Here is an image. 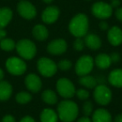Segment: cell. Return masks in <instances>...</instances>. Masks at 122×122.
<instances>
[{"label":"cell","mask_w":122,"mask_h":122,"mask_svg":"<svg viewBox=\"0 0 122 122\" xmlns=\"http://www.w3.org/2000/svg\"><path fill=\"white\" fill-rule=\"evenodd\" d=\"M57 114L60 120L63 122H73L79 115V107L72 100H65L58 105Z\"/></svg>","instance_id":"6da1fadb"},{"label":"cell","mask_w":122,"mask_h":122,"mask_svg":"<svg viewBox=\"0 0 122 122\" xmlns=\"http://www.w3.org/2000/svg\"><path fill=\"white\" fill-rule=\"evenodd\" d=\"M89 29V20L85 14H79L70 20L69 30L75 38H82L87 34Z\"/></svg>","instance_id":"7a4b0ae2"},{"label":"cell","mask_w":122,"mask_h":122,"mask_svg":"<svg viewBox=\"0 0 122 122\" xmlns=\"http://www.w3.org/2000/svg\"><path fill=\"white\" fill-rule=\"evenodd\" d=\"M18 54L24 59H32L37 53V48L34 42L27 39H21L16 44L15 47Z\"/></svg>","instance_id":"3957f363"},{"label":"cell","mask_w":122,"mask_h":122,"mask_svg":"<svg viewBox=\"0 0 122 122\" xmlns=\"http://www.w3.org/2000/svg\"><path fill=\"white\" fill-rule=\"evenodd\" d=\"M37 68L40 75L46 78L54 76L58 70L57 65L54 63V61L46 57L40 58L38 60Z\"/></svg>","instance_id":"277c9868"},{"label":"cell","mask_w":122,"mask_h":122,"mask_svg":"<svg viewBox=\"0 0 122 122\" xmlns=\"http://www.w3.org/2000/svg\"><path fill=\"white\" fill-rule=\"evenodd\" d=\"M7 70L14 75H22L27 70V65L22 59L18 57H11L7 59L5 64Z\"/></svg>","instance_id":"5b68a950"},{"label":"cell","mask_w":122,"mask_h":122,"mask_svg":"<svg viewBox=\"0 0 122 122\" xmlns=\"http://www.w3.org/2000/svg\"><path fill=\"white\" fill-rule=\"evenodd\" d=\"M56 90L60 96L65 99H70L75 95V88L71 80L61 78L56 83Z\"/></svg>","instance_id":"8992f818"},{"label":"cell","mask_w":122,"mask_h":122,"mask_svg":"<svg viewBox=\"0 0 122 122\" xmlns=\"http://www.w3.org/2000/svg\"><path fill=\"white\" fill-rule=\"evenodd\" d=\"M95 65L93 58L90 55H83L77 60L75 65V73L79 76L89 75L92 71Z\"/></svg>","instance_id":"52a82bcc"},{"label":"cell","mask_w":122,"mask_h":122,"mask_svg":"<svg viewBox=\"0 0 122 122\" xmlns=\"http://www.w3.org/2000/svg\"><path fill=\"white\" fill-rule=\"evenodd\" d=\"M94 99L100 105H107L112 99V92L105 85H96L94 90Z\"/></svg>","instance_id":"ba28073f"},{"label":"cell","mask_w":122,"mask_h":122,"mask_svg":"<svg viewBox=\"0 0 122 122\" xmlns=\"http://www.w3.org/2000/svg\"><path fill=\"white\" fill-rule=\"evenodd\" d=\"M92 14L95 17L100 19H106L112 15L113 9L109 4L105 2H97L91 8Z\"/></svg>","instance_id":"9c48e42d"},{"label":"cell","mask_w":122,"mask_h":122,"mask_svg":"<svg viewBox=\"0 0 122 122\" xmlns=\"http://www.w3.org/2000/svg\"><path fill=\"white\" fill-rule=\"evenodd\" d=\"M18 13L22 18L25 19H32L36 16V9L29 1L22 0L18 4Z\"/></svg>","instance_id":"30bf717a"},{"label":"cell","mask_w":122,"mask_h":122,"mask_svg":"<svg viewBox=\"0 0 122 122\" xmlns=\"http://www.w3.org/2000/svg\"><path fill=\"white\" fill-rule=\"evenodd\" d=\"M67 43L65 39H58L52 40L47 46V51L50 54L54 55H59L63 54L67 50Z\"/></svg>","instance_id":"8fae6325"},{"label":"cell","mask_w":122,"mask_h":122,"mask_svg":"<svg viewBox=\"0 0 122 122\" xmlns=\"http://www.w3.org/2000/svg\"><path fill=\"white\" fill-rule=\"evenodd\" d=\"M24 83L29 91L33 93H37L42 88V81L39 76L35 74H29L25 77Z\"/></svg>","instance_id":"7c38bea8"},{"label":"cell","mask_w":122,"mask_h":122,"mask_svg":"<svg viewBox=\"0 0 122 122\" xmlns=\"http://www.w3.org/2000/svg\"><path fill=\"white\" fill-rule=\"evenodd\" d=\"M59 16V9L55 6L47 7L42 13V20L45 24H54Z\"/></svg>","instance_id":"4fadbf2b"},{"label":"cell","mask_w":122,"mask_h":122,"mask_svg":"<svg viewBox=\"0 0 122 122\" xmlns=\"http://www.w3.org/2000/svg\"><path fill=\"white\" fill-rule=\"evenodd\" d=\"M107 38L111 45L119 46L122 44V30L117 26H113L109 29Z\"/></svg>","instance_id":"5bb4252c"},{"label":"cell","mask_w":122,"mask_h":122,"mask_svg":"<svg viewBox=\"0 0 122 122\" xmlns=\"http://www.w3.org/2000/svg\"><path fill=\"white\" fill-rule=\"evenodd\" d=\"M110 113L105 109H97L92 115V122H111Z\"/></svg>","instance_id":"9a60e30c"},{"label":"cell","mask_w":122,"mask_h":122,"mask_svg":"<svg viewBox=\"0 0 122 122\" xmlns=\"http://www.w3.org/2000/svg\"><path fill=\"white\" fill-rule=\"evenodd\" d=\"M84 41L85 45L93 50H96L101 47V39L95 34H87L85 36Z\"/></svg>","instance_id":"2e32d148"},{"label":"cell","mask_w":122,"mask_h":122,"mask_svg":"<svg viewBox=\"0 0 122 122\" xmlns=\"http://www.w3.org/2000/svg\"><path fill=\"white\" fill-rule=\"evenodd\" d=\"M108 80L113 86L122 88V69L112 70L108 76Z\"/></svg>","instance_id":"e0dca14e"},{"label":"cell","mask_w":122,"mask_h":122,"mask_svg":"<svg viewBox=\"0 0 122 122\" xmlns=\"http://www.w3.org/2000/svg\"><path fill=\"white\" fill-rule=\"evenodd\" d=\"M33 36L39 41H44L49 37V31L47 28L43 24H37L33 29Z\"/></svg>","instance_id":"ac0fdd59"},{"label":"cell","mask_w":122,"mask_h":122,"mask_svg":"<svg viewBox=\"0 0 122 122\" xmlns=\"http://www.w3.org/2000/svg\"><path fill=\"white\" fill-rule=\"evenodd\" d=\"M95 64L98 68L101 69V70H105L111 65L112 62L109 54H99L95 59Z\"/></svg>","instance_id":"d6986e66"},{"label":"cell","mask_w":122,"mask_h":122,"mask_svg":"<svg viewBox=\"0 0 122 122\" xmlns=\"http://www.w3.org/2000/svg\"><path fill=\"white\" fill-rule=\"evenodd\" d=\"M13 18V12L9 8L0 9V29H4L10 23Z\"/></svg>","instance_id":"ffe728a7"},{"label":"cell","mask_w":122,"mask_h":122,"mask_svg":"<svg viewBox=\"0 0 122 122\" xmlns=\"http://www.w3.org/2000/svg\"><path fill=\"white\" fill-rule=\"evenodd\" d=\"M13 93V87L8 81H0V100H8Z\"/></svg>","instance_id":"44dd1931"},{"label":"cell","mask_w":122,"mask_h":122,"mask_svg":"<svg viewBox=\"0 0 122 122\" xmlns=\"http://www.w3.org/2000/svg\"><path fill=\"white\" fill-rule=\"evenodd\" d=\"M58 114L53 109L45 108L40 114L41 122H58Z\"/></svg>","instance_id":"7402d4cb"},{"label":"cell","mask_w":122,"mask_h":122,"mask_svg":"<svg viewBox=\"0 0 122 122\" xmlns=\"http://www.w3.org/2000/svg\"><path fill=\"white\" fill-rule=\"evenodd\" d=\"M80 84L85 88L88 89H95V87L97 85V80L94 78L91 75H84V76H80Z\"/></svg>","instance_id":"603a6c76"},{"label":"cell","mask_w":122,"mask_h":122,"mask_svg":"<svg viewBox=\"0 0 122 122\" xmlns=\"http://www.w3.org/2000/svg\"><path fill=\"white\" fill-rule=\"evenodd\" d=\"M42 100L48 105H55L58 101L57 95L52 90H45L42 93Z\"/></svg>","instance_id":"cb8c5ba5"},{"label":"cell","mask_w":122,"mask_h":122,"mask_svg":"<svg viewBox=\"0 0 122 122\" xmlns=\"http://www.w3.org/2000/svg\"><path fill=\"white\" fill-rule=\"evenodd\" d=\"M16 44L12 39H8V38H4V39L0 41V48L4 51H12L15 49Z\"/></svg>","instance_id":"d4e9b609"},{"label":"cell","mask_w":122,"mask_h":122,"mask_svg":"<svg viewBox=\"0 0 122 122\" xmlns=\"http://www.w3.org/2000/svg\"><path fill=\"white\" fill-rule=\"evenodd\" d=\"M15 100L20 105H25V104L29 103V101H31L32 100V95L29 93L25 91H22L19 92L15 96Z\"/></svg>","instance_id":"484cf974"},{"label":"cell","mask_w":122,"mask_h":122,"mask_svg":"<svg viewBox=\"0 0 122 122\" xmlns=\"http://www.w3.org/2000/svg\"><path fill=\"white\" fill-rule=\"evenodd\" d=\"M57 67L62 71H67L72 67V62L69 59H61L58 63Z\"/></svg>","instance_id":"4316f807"},{"label":"cell","mask_w":122,"mask_h":122,"mask_svg":"<svg viewBox=\"0 0 122 122\" xmlns=\"http://www.w3.org/2000/svg\"><path fill=\"white\" fill-rule=\"evenodd\" d=\"M93 104L91 101H86L83 105V113L85 116H90L93 112Z\"/></svg>","instance_id":"83f0119b"},{"label":"cell","mask_w":122,"mask_h":122,"mask_svg":"<svg viewBox=\"0 0 122 122\" xmlns=\"http://www.w3.org/2000/svg\"><path fill=\"white\" fill-rule=\"evenodd\" d=\"M75 95L81 100H87L89 98V96H90L89 91L87 90H85V89H79L77 91H75Z\"/></svg>","instance_id":"f1b7e54d"},{"label":"cell","mask_w":122,"mask_h":122,"mask_svg":"<svg viewBox=\"0 0 122 122\" xmlns=\"http://www.w3.org/2000/svg\"><path fill=\"white\" fill-rule=\"evenodd\" d=\"M74 49L77 51H81L83 50L84 47H85V41L81 39V38H76L75 41H74Z\"/></svg>","instance_id":"f546056e"},{"label":"cell","mask_w":122,"mask_h":122,"mask_svg":"<svg viewBox=\"0 0 122 122\" xmlns=\"http://www.w3.org/2000/svg\"><path fill=\"white\" fill-rule=\"evenodd\" d=\"M110 59H111L112 63H118L119 61L120 60V54H118V53H116V52L112 53V54L110 55Z\"/></svg>","instance_id":"4dcf8cb0"},{"label":"cell","mask_w":122,"mask_h":122,"mask_svg":"<svg viewBox=\"0 0 122 122\" xmlns=\"http://www.w3.org/2000/svg\"><path fill=\"white\" fill-rule=\"evenodd\" d=\"M2 122H16L15 121V119L13 115H6L4 116L2 120Z\"/></svg>","instance_id":"1f68e13d"},{"label":"cell","mask_w":122,"mask_h":122,"mask_svg":"<svg viewBox=\"0 0 122 122\" xmlns=\"http://www.w3.org/2000/svg\"><path fill=\"white\" fill-rule=\"evenodd\" d=\"M115 17L122 22V8H118L115 11Z\"/></svg>","instance_id":"d6a6232c"},{"label":"cell","mask_w":122,"mask_h":122,"mask_svg":"<svg viewBox=\"0 0 122 122\" xmlns=\"http://www.w3.org/2000/svg\"><path fill=\"white\" fill-rule=\"evenodd\" d=\"M19 122H35V120H34V118H32L29 115H26V116L23 117Z\"/></svg>","instance_id":"836d02e7"},{"label":"cell","mask_w":122,"mask_h":122,"mask_svg":"<svg viewBox=\"0 0 122 122\" xmlns=\"http://www.w3.org/2000/svg\"><path fill=\"white\" fill-rule=\"evenodd\" d=\"M99 26H100V29H101V30H107V29H109L108 24H107V22H105V21H101V22L100 23V24H99Z\"/></svg>","instance_id":"e575fe53"},{"label":"cell","mask_w":122,"mask_h":122,"mask_svg":"<svg viewBox=\"0 0 122 122\" xmlns=\"http://www.w3.org/2000/svg\"><path fill=\"white\" fill-rule=\"evenodd\" d=\"M111 6V8H119V6L120 5V0H111V3L110 4Z\"/></svg>","instance_id":"d590c367"},{"label":"cell","mask_w":122,"mask_h":122,"mask_svg":"<svg viewBox=\"0 0 122 122\" xmlns=\"http://www.w3.org/2000/svg\"><path fill=\"white\" fill-rule=\"evenodd\" d=\"M6 35H7V32L4 29H0V41L6 38Z\"/></svg>","instance_id":"8d00e7d4"},{"label":"cell","mask_w":122,"mask_h":122,"mask_svg":"<svg viewBox=\"0 0 122 122\" xmlns=\"http://www.w3.org/2000/svg\"><path fill=\"white\" fill-rule=\"evenodd\" d=\"M77 122H92V120H90L89 117L85 116V117H81L80 119H79Z\"/></svg>","instance_id":"74e56055"},{"label":"cell","mask_w":122,"mask_h":122,"mask_svg":"<svg viewBox=\"0 0 122 122\" xmlns=\"http://www.w3.org/2000/svg\"><path fill=\"white\" fill-rule=\"evenodd\" d=\"M115 122H122V114H119L115 116Z\"/></svg>","instance_id":"f35d334b"},{"label":"cell","mask_w":122,"mask_h":122,"mask_svg":"<svg viewBox=\"0 0 122 122\" xmlns=\"http://www.w3.org/2000/svg\"><path fill=\"white\" fill-rule=\"evenodd\" d=\"M4 72L2 69L0 68V81H2L3 79H4Z\"/></svg>","instance_id":"ab89813d"},{"label":"cell","mask_w":122,"mask_h":122,"mask_svg":"<svg viewBox=\"0 0 122 122\" xmlns=\"http://www.w3.org/2000/svg\"><path fill=\"white\" fill-rule=\"evenodd\" d=\"M43 1H44L45 4H50V3H52L53 1H54V0H43Z\"/></svg>","instance_id":"60d3db41"}]
</instances>
